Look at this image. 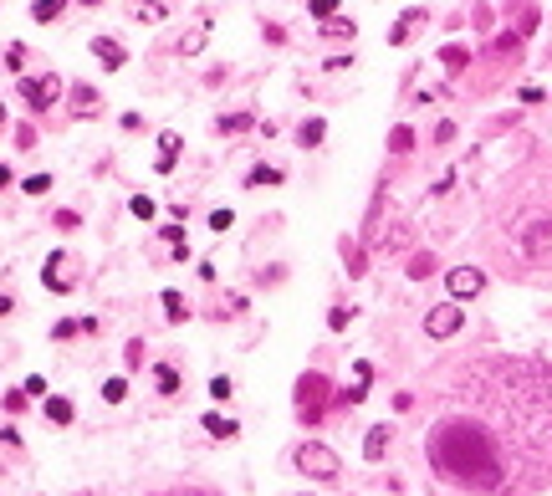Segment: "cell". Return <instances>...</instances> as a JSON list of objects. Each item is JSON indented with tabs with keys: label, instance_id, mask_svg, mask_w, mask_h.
Wrapping results in <instances>:
<instances>
[{
	"label": "cell",
	"instance_id": "cell-1",
	"mask_svg": "<svg viewBox=\"0 0 552 496\" xmlns=\"http://www.w3.org/2000/svg\"><path fill=\"white\" fill-rule=\"evenodd\" d=\"M425 404L435 496H537L552 486V363L455 353L430 369Z\"/></svg>",
	"mask_w": 552,
	"mask_h": 496
},
{
	"label": "cell",
	"instance_id": "cell-2",
	"mask_svg": "<svg viewBox=\"0 0 552 496\" xmlns=\"http://www.w3.org/2000/svg\"><path fill=\"white\" fill-rule=\"evenodd\" d=\"M481 246L491 271L506 282L552 277V154H537L502 185L481 226Z\"/></svg>",
	"mask_w": 552,
	"mask_h": 496
},
{
	"label": "cell",
	"instance_id": "cell-3",
	"mask_svg": "<svg viewBox=\"0 0 552 496\" xmlns=\"http://www.w3.org/2000/svg\"><path fill=\"white\" fill-rule=\"evenodd\" d=\"M292 461H297V471H307V476H318V481H338V471H343V461H338L327 446H318V440H307V446H297L292 450Z\"/></svg>",
	"mask_w": 552,
	"mask_h": 496
},
{
	"label": "cell",
	"instance_id": "cell-4",
	"mask_svg": "<svg viewBox=\"0 0 552 496\" xmlns=\"http://www.w3.org/2000/svg\"><path fill=\"white\" fill-rule=\"evenodd\" d=\"M322 399H327V378H322V374H307V378L297 384V420H302V425L327 420V414H322Z\"/></svg>",
	"mask_w": 552,
	"mask_h": 496
},
{
	"label": "cell",
	"instance_id": "cell-5",
	"mask_svg": "<svg viewBox=\"0 0 552 496\" xmlns=\"http://www.w3.org/2000/svg\"><path fill=\"white\" fill-rule=\"evenodd\" d=\"M445 286H450V302H476V297L486 292V271L481 266H455L450 277H445Z\"/></svg>",
	"mask_w": 552,
	"mask_h": 496
},
{
	"label": "cell",
	"instance_id": "cell-6",
	"mask_svg": "<svg viewBox=\"0 0 552 496\" xmlns=\"http://www.w3.org/2000/svg\"><path fill=\"white\" fill-rule=\"evenodd\" d=\"M460 328H466V312H460V302H440L425 312V333L430 338H455Z\"/></svg>",
	"mask_w": 552,
	"mask_h": 496
},
{
	"label": "cell",
	"instance_id": "cell-7",
	"mask_svg": "<svg viewBox=\"0 0 552 496\" xmlns=\"http://www.w3.org/2000/svg\"><path fill=\"white\" fill-rule=\"evenodd\" d=\"M21 93H26V102H31L36 113H42V108H51V102L62 98V77H51V72H42V77H26V82H21Z\"/></svg>",
	"mask_w": 552,
	"mask_h": 496
},
{
	"label": "cell",
	"instance_id": "cell-8",
	"mask_svg": "<svg viewBox=\"0 0 552 496\" xmlns=\"http://www.w3.org/2000/svg\"><path fill=\"white\" fill-rule=\"evenodd\" d=\"M72 277H77V271L67 266V256H51L46 261V266H42V282H46V292H72Z\"/></svg>",
	"mask_w": 552,
	"mask_h": 496
},
{
	"label": "cell",
	"instance_id": "cell-9",
	"mask_svg": "<svg viewBox=\"0 0 552 496\" xmlns=\"http://www.w3.org/2000/svg\"><path fill=\"white\" fill-rule=\"evenodd\" d=\"M389 446H394V430L389 425H374V430H368V435H363V461H389Z\"/></svg>",
	"mask_w": 552,
	"mask_h": 496
},
{
	"label": "cell",
	"instance_id": "cell-10",
	"mask_svg": "<svg viewBox=\"0 0 552 496\" xmlns=\"http://www.w3.org/2000/svg\"><path fill=\"white\" fill-rule=\"evenodd\" d=\"M179 149H184V138L169 128V134L159 138V159H154V174H174V164H179Z\"/></svg>",
	"mask_w": 552,
	"mask_h": 496
},
{
	"label": "cell",
	"instance_id": "cell-11",
	"mask_svg": "<svg viewBox=\"0 0 552 496\" xmlns=\"http://www.w3.org/2000/svg\"><path fill=\"white\" fill-rule=\"evenodd\" d=\"M92 57H98V62H102V67H108V72H118V67H123V62H128V51L118 46L113 36H92Z\"/></svg>",
	"mask_w": 552,
	"mask_h": 496
},
{
	"label": "cell",
	"instance_id": "cell-12",
	"mask_svg": "<svg viewBox=\"0 0 552 496\" xmlns=\"http://www.w3.org/2000/svg\"><path fill=\"white\" fill-rule=\"evenodd\" d=\"M251 128H256L251 113H220V118H215V134L220 138H241V134H251Z\"/></svg>",
	"mask_w": 552,
	"mask_h": 496
},
{
	"label": "cell",
	"instance_id": "cell-13",
	"mask_svg": "<svg viewBox=\"0 0 552 496\" xmlns=\"http://www.w3.org/2000/svg\"><path fill=\"white\" fill-rule=\"evenodd\" d=\"M42 414H46V420H51V425H62V430H67V425L77 420V404H72L67 394H51V399L42 404Z\"/></svg>",
	"mask_w": 552,
	"mask_h": 496
},
{
	"label": "cell",
	"instance_id": "cell-14",
	"mask_svg": "<svg viewBox=\"0 0 552 496\" xmlns=\"http://www.w3.org/2000/svg\"><path fill=\"white\" fill-rule=\"evenodd\" d=\"M179 384H184V378H179L174 363H159V369H154V389H159L164 399H169V394H179Z\"/></svg>",
	"mask_w": 552,
	"mask_h": 496
},
{
	"label": "cell",
	"instance_id": "cell-15",
	"mask_svg": "<svg viewBox=\"0 0 552 496\" xmlns=\"http://www.w3.org/2000/svg\"><path fill=\"white\" fill-rule=\"evenodd\" d=\"M72 113H98V87H87V82H72Z\"/></svg>",
	"mask_w": 552,
	"mask_h": 496
},
{
	"label": "cell",
	"instance_id": "cell-16",
	"mask_svg": "<svg viewBox=\"0 0 552 496\" xmlns=\"http://www.w3.org/2000/svg\"><path fill=\"white\" fill-rule=\"evenodd\" d=\"M419 21H425V10H419V6H414V10H404V16H399V26L389 31V46H404V36H410Z\"/></svg>",
	"mask_w": 552,
	"mask_h": 496
},
{
	"label": "cell",
	"instance_id": "cell-17",
	"mask_svg": "<svg viewBox=\"0 0 552 496\" xmlns=\"http://www.w3.org/2000/svg\"><path fill=\"white\" fill-rule=\"evenodd\" d=\"M322 134H327V123H322V118H307V123L297 128V143H302V149H318Z\"/></svg>",
	"mask_w": 552,
	"mask_h": 496
},
{
	"label": "cell",
	"instance_id": "cell-18",
	"mask_svg": "<svg viewBox=\"0 0 552 496\" xmlns=\"http://www.w3.org/2000/svg\"><path fill=\"white\" fill-rule=\"evenodd\" d=\"M205 36H210V21H200L190 36H179V42H174V51H184V57H190V51H200V46H205Z\"/></svg>",
	"mask_w": 552,
	"mask_h": 496
},
{
	"label": "cell",
	"instance_id": "cell-19",
	"mask_svg": "<svg viewBox=\"0 0 552 496\" xmlns=\"http://www.w3.org/2000/svg\"><path fill=\"white\" fill-rule=\"evenodd\" d=\"M62 6H67V0H36V6H31V21H42V26H51V21L62 16Z\"/></svg>",
	"mask_w": 552,
	"mask_h": 496
},
{
	"label": "cell",
	"instance_id": "cell-20",
	"mask_svg": "<svg viewBox=\"0 0 552 496\" xmlns=\"http://www.w3.org/2000/svg\"><path fill=\"white\" fill-rule=\"evenodd\" d=\"M102 399H108V404H123V399H128V378H123V374L102 378Z\"/></svg>",
	"mask_w": 552,
	"mask_h": 496
},
{
	"label": "cell",
	"instance_id": "cell-21",
	"mask_svg": "<svg viewBox=\"0 0 552 496\" xmlns=\"http://www.w3.org/2000/svg\"><path fill=\"white\" fill-rule=\"evenodd\" d=\"M164 312H169V322H184V318H190V307H184V297L174 292V286H164Z\"/></svg>",
	"mask_w": 552,
	"mask_h": 496
},
{
	"label": "cell",
	"instance_id": "cell-22",
	"mask_svg": "<svg viewBox=\"0 0 552 496\" xmlns=\"http://www.w3.org/2000/svg\"><path fill=\"white\" fill-rule=\"evenodd\" d=\"M205 430H210L215 440H230V435H235L241 425H235V420H226V414H205Z\"/></svg>",
	"mask_w": 552,
	"mask_h": 496
},
{
	"label": "cell",
	"instance_id": "cell-23",
	"mask_svg": "<svg viewBox=\"0 0 552 496\" xmlns=\"http://www.w3.org/2000/svg\"><path fill=\"white\" fill-rule=\"evenodd\" d=\"M128 16H134V21H159L164 6H159V0H134V6H128Z\"/></svg>",
	"mask_w": 552,
	"mask_h": 496
},
{
	"label": "cell",
	"instance_id": "cell-24",
	"mask_svg": "<svg viewBox=\"0 0 552 496\" xmlns=\"http://www.w3.org/2000/svg\"><path fill=\"white\" fill-rule=\"evenodd\" d=\"M246 185H282V169H271V164H261V169H251V174H246Z\"/></svg>",
	"mask_w": 552,
	"mask_h": 496
},
{
	"label": "cell",
	"instance_id": "cell-25",
	"mask_svg": "<svg viewBox=\"0 0 552 496\" xmlns=\"http://www.w3.org/2000/svg\"><path fill=\"white\" fill-rule=\"evenodd\" d=\"M164 241H169V246H179V251H174L179 261L190 256V241H184V226H179V220H174V226H164Z\"/></svg>",
	"mask_w": 552,
	"mask_h": 496
},
{
	"label": "cell",
	"instance_id": "cell-26",
	"mask_svg": "<svg viewBox=\"0 0 552 496\" xmlns=\"http://www.w3.org/2000/svg\"><path fill=\"white\" fill-rule=\"evenodd\" d=\"M353 31H358V26H353V21H343V16L322 21V36H348V42H353Z\"/></svg>",
	"mask_w": 552,
	"mask_h": 496
},
{
	"label": "cell",
	"instance_id": "cell-27",
	"mask_svg": "<svg viewBox=\"0 0 552 496\" xmlns=\"http://www.w3.org/2000/svg\"><path fill=\"white\" fill-rule=\"evenodd\" d=\"M338 6H343V0H307V10H312L318 21H333V16H338Z\"/></svg>",
	"mask_w": 552,
	"mask_h": 496
},
{
	"label": "cell",
	"instance_id": "cell-28",
	"mask_svg": "<svg viewBox=\"0 0 552 496\" xmlns=\"http://www.w3.org/2000/svg\"><path fill=\"white\" fill-rule=\"evenodd\" d=\"M389 149H394V154H410V149H414V134H410V128H394Z\"/></svg>",
	"mask_w": 552,
	"mask_h": 496
},
{
	"label": "cell",
	"instance_id": "cell-29",
	"mask_svg": "<svg viewBox=\"0 0 552 496\" xmlns=\"http://www.w3.org/2000/svg\"><path fill=\"white\" fill-rule=\"evenodd\" d=\"M0 404H6V414H26V389H10Z\"/></svg>",
	"mask_w": 552,
	"mask_h": 496
},
{
	"label": "cell",
	"instance_id": "cell-30",
	"mask_svg": "<svg viewBox=\"0 0 552 496\" xmlns=\"http://www.w3.org/2000/svg\"><path fill=\"white\" fill-rule=\"evenodd\" d=\"M235 226V210H210V230H230Z\"/></svg>",
	"mask_w": 552,
	"mask_h": 496
},
{
	"label": "cell",
	"instance_id": "cell-31",
	"mask_svg": "<svg viewBox=\"0 0 552 496\" xmlns=\"http://www.w3.org/2000/svg\"><path fill=\"white\" fill-rule=\"evenodd\" d=\"M21 190H26V194H46V190H51V174H31Z\"/></svg>",
	"mask_w": 552,
	"mask_h": 496
},
{
	"label": "cell",
	"instance_id": "cell-32",
	"mask_svg": "<svg viewBox=\"0 0 552 496\" xmlns=\"http://www.w3.org/2000/svg\"><path fill=\"white\" fill-rule=\"evenodd\" d=\"M348 318H353L348 307H333V312H327V328H333V333H343V328H348Z\"/></svg>",
	"mask_w": 552,
	"mask_h": 496
},
{
	"label": "cell",
	"instance_id": "cell-33",
	"mask_svg": "<svg viewBox=\"0 0 552 496\" xmlns=\"http://www.w3.org/2000/svg\"><path fill=\"white\" fill-rule=\"evenodd\" d=\"M210 394H215V399H230V394H235V384H230L226 374H220V378H210Z\"/></svg>",
	"mask_w": 552,
	"mask_h": 496
},
{
	"label": "cell",
	"instance_id": "cell-34",
	"mask_svg": "<svg viewBox=\"0 0 552 496\" xmlns=\"http://www.w3.org/2000/svg\"><path fill=\"white\" fill-rule=\"evenodd\" d=\"M425 271H435V251H430V256H414V261H410V277H425Z\"/></svg>",
	"mask_w": 552,
	"mask_h": 496
},
{
	"label": "cell",
	"instance_id": "cell-35",
	"mask_svg": "<svg viewBox=\"0 0 552 496\" xmlns=\"http://www.w3.org/2000/svg\"><path fill=\"white\" fill-rule=\"evenodd\" d=\"M128 210H134L138 220H149V215H154V200H149V194H134V205H128Z\"/></svg>",
	"mask_w": 552,
	"mask_h": 496
},
{
	"label": "cell",
	"instance_id": "cell-36",
	"mask_svg": "<svg viewBox=\"0 0 552 496\" xmlns=\"http://www.w3.org/2000/svg\"><path fill=\"white\" fill-rule=\"evenodd\" d=\"M51 338H82V322H67V318H62L57 328H51Z\"/></svg>",
	"mask_w": 552,
	"mask_h": 496
},
{
	"label": "cell",
	"instance_id": "cell-37",
	"mask_svg": "<svg viewBox=\"0 0 552 496\" xmlns=\"http://www.w3.org/2000/svg\"><path fill=\"white\" fill-rule=\"evenodd\" d=\"M6 67H10V72H21V67H26V46H21V42L6 51Z\"/></svg>",
	"mask_w": 552,
	"mask_h": 496
},
{
	"label": "cell",
	"instance_id": "cell-38",
	"mask_svg": "<svg viewBox=\"0 0 552 496\" xmlns=\"http://www.w3.org/2000/svg\"><path fill=\"white\" fill-rule=\"evenodd\" d=\"M455 185V169H445V174L435 179V185H430V194H445V190H450Z\"/></svg>",
	"mask_w": 552,
	"mask_h": 496
},
{
	"label": "cell",
	"instance_id": "cell-39",
	"mask_svg": "<svg viewBox=\"0 0 552 496\" xmlns=\"http://www.w3.org/2000/svg\"><path fill=\"white\" fill-rule=\"evenodd\" d=\"M26 394H46V378L42 374H26Z\"/></svg>",
	"mask_w": 552,
	"mask_h": 496
},
{
	"label": "cell",
	"instance_id": "cell-40",
	"mask_svg": "<svg viewBox=\"0 0 552 496\" xmlns=\"http://www.w3.org/2000/svg\"><path fill=\"white\" fill-rule=\"evenodd\" d=\"M164 496H215V491H164Z\"/></svg>",
	"mask_w": 552,
	"mask_h": 496
},
{
	"label": "cell",
	"instance_id": "cell-41",
	"mask_svg": "<svg viewBox=\"0 0 552 496\" xmlns=\"http://www.w3.org/2000/svg\"><path fill=\"white\" fill-rule=\"evenodd\" d=\"M10 307H16V297H0V318H6V312H10Z\"/></svg>",
	"mask_w": 552,
	"mask_h": 496
},
{
	"label": "cell",
	"instance_id": "cell-42",
	"mask_svg": "<svg viewBox=\"0 0 552 496\" xmlns=\"http://www.w3.org/2000/svg\"><path fill=\"white\" fill-rule=\"evenodd\" d=\"M10 185V164H0V190H6Z\"/></svg>",
	"mask_w": 552,
	"mask_h": 496
},
{
	"label": "cell",
	"instance_id": "cell-43",
	"mask_svg": "<svg viewBox=\"0 0 552 496\" xmlns=\"http://www.w3.org/2000/svg\"><path fill=\"white\" fill-rule=\"evenodd\" d=\"M77 6H102V0H77Z\"/></svg>",
	"mask_w": 552,
	"mask_h": 496
},
{
	"label": "cell",
	"instance_id": "cell-44",
	"mask_svg": "<svg viewBox=\"0 0 552 496\" xmlns=\"http://www.w3.org/2000/svg\"><path fill=\"white\" fill-rule=\"evenodd\" d=\"M0 123H6V108H0Z\"/></svg>",
	"mask_w": 552,
	"mask_h": 496
}]
</instances>
